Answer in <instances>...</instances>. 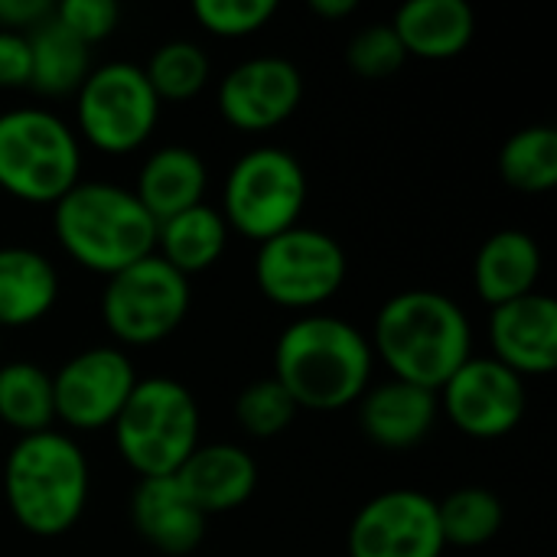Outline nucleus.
I'll return each mask as SVG.
<instances>
[{"instance_id": "nucleus-6", "label": "nucleus", "mask_w": 557, "mask_h": 557, "mask_svg": "<svg viewBox=\"0 0 557 557\" xmlns=\"http://www.w3.org/2000/svg\"><path fill=\"white\" fill-rule=\"evenodd\" d=\"M82 176L75 131L42 108L0 114V189L39 206H55Z\"/></svg>"}, {"instance_id": "nucleus-18", "label": "nucleus", "mask_w": 557, "mask_h": 557, "mask_svg": "<svg viewBox=\"0 0 557 557\" xmlns=\"http://www.w3.org/2000/svg\"><path fill=\"white\" fill-rule=\"evenodd\" d=\"M176 483L209 519L215 512H232L255 496L258 463L238 444H199L176 470Z\"/></svg>"}, {"instance_id": "nucleus-21", "label": "nucleus", "mask_w": 557, "mask_h": 557, "mask_svg": "<svg viewBox=\"0 0 557 557\" xmlns=\"http://www.w3.org/2000/svg\"><path fill=\"white\" fill-rule=\"evenodd\" d=\"M206 183H209V170H206L202 157L193 147L170 144V147L153 150L144 160V166L137 173L134 196L160 225V222L199 206Z\"/></svg>"}, {"instance_id": "nucleus-28", "label": "nucleus", "mask_w": 557, "mask_h": 557, "mask_svg": "<svg viewBox=\"0 0 557 557\" xmlns=\"http://www.w3.org/2000/svg\"><path fill=\"white\" fill-rule=\"evenodd\" d=\"M144 75L160 101H189L209 82V55L189 39H170L153 49Z\"/></svg>"}, {"instance_id": "nucleus-13", "label": "nucleus", "mask_w": 557, "mask_h": 557, "mask_svg": "<svg viewBox=\"0 0 557 557\" xmlns=\"http://www.w3.org/2000/svg\"><path fill=\"white\" fill-rule=\"evenodd\" d=\"M437 503L418 490H388L369 499L349 525V557H441Z\"/></svg>"}, {"instance_id": "nucleus-2", "label": "nucleus", "mask_w": 557, "mask_h": 557, "mask_svg": "<svg viewBox=\"0 0 557 557\" xmlns=\"http://www.w3.org/2000/svg\"><path fill=\"white\" fill-rule=\"evenodd\" d=\"M470 320L441 290H401L382 304L372 333V352L388 366L392 379L441 392L447 379L473 356Z\"/></svg>"}, {"instance_id": "nucleus-35", "label": "nucleus", "mask_w": 557, "mask_h": 557, "mask_svg": "<svg viewBox=\"0 0 557 557\" xmlns=\"http://www.w3.org/2000/svg\"><path fill=\"white\" fill-rule=\"evenodd\" d=\"M310 10L326 20H339V16L356 13V0H310Z\"/></svg>"}, {"instance_id": "nucleus-9", "label": "nucleus", "mask_w": 557, "mask_h": 557, "mask_svg": "<svg viewBox=\"0 0 557 557\" xmlns=\"http://www.w3.org/2000/svg\"><path fill=\"white\" fill-rule=\"evenodd\" d=\"M189 300V277L173 271L160 255H147L108 277L101 320L124 346H157L186 320Z\"/></svg>"}, {"instance_id": "nucleus-33", "label": "nucleus", "mask_w": 557, "mask_h": 557, "mask_svg": "<svg viewBox=\"0 0 557 557\" xmlns=\"http://www.w3.org/2000/svg\"><path fill=\"white\" fill-rule=\"evenodd\" d=\"M0 88H29V39H26V33L0 29Z\"/></svg>"}, {"instance_id": "nucleus-4", "label": "nucleus", "mask_w": 557, "mask_h": 557, "mask_svg": "<svg viewBox=\"0 0 557 557\" xmlns=\"http://www.w3.org/2000/svg\"><path fill=\"white\" fill-rule=\"evenodd\" d=\"M3 496L10 516L29 535H65L88 503V460L82 447L59 431L20 437L3 467Z\"/></svg>"}, {"instance_id": "nucleus-8", "label": "nucleus", "mask_w": 557, "mask_h": 557, "mask_svg": "<svg viewBox=\"0 0 557 557\" xmlns=\"http://www.w3.org/2000/svg\"><path fill=\"white\" fill-rule=\"evenodd\" d=\"M349 261L343 245L307 225H294L258 245L255 284L258 290L287 310H313L339 294Z\"/></svg>"}, {"instance_id": "nucleus-17", "label": "nucleus", "mask_w": 557, "mask_h": 557, "mask_svg": "<svg viewBox=\"0 0 557 557\" xmlns=\"http://www.w3.org/2000/svg\"><path fill=\"white\" fill-rule=\"evenodd\" d=\"M131 522L137 535L160 555H193L206 539V516L183 493L176 476L140 480L131 496Z\"/></svg>"}, {"instance_id": "nucleus-14", "label": "nucleus", "mask_w": 557, "mask_h": 557, "mask_svg": "<svg viewBox=\"0 0 557 557\" xmlns=\"http://www.w3.org/2000/svg\"><path fill=\"white\" fill-rule=\"evenodd\" d=\"M304 98V75L284 55H258L235 65L219 85V111L238 131L284 124Z\"/></svg>"}, {"instance_id": "nucleus-1", "label": "nucleus", "mask_w": 557, "mask_h": 557, "mask_svg": "<svg viewBox=\"0 0 557 557\" xmlns=\"http://www.w3.org/2000/svg\"><path fill=\"white\" fill-rule=\"evenodd\" d=\"M372 366V343L352 323L326 313L297 317L274 349V379L297 411H339L359 401L369 392Z\"/></svg>"}, {"instance_id": "nucleus-11", "label": "nucleus", "mask_w": 557, "mask_h": 557, "mask_svg": "<svg viewBox=\"0 0 557 557\" xmlns=\"http://www.w3.org/2000/svg\"><path fill=\"white\" fill-rule=\"evenodd\" d=\"M437 401L463 434L480 441L506 437L529 408L525 379L493 356H470L437 392Z\"/></svg>"}, {"instance_id": "nucleus-10", "label": "nucleus", "mask_w": 557, "mask_h": 557, "mask_svg": "<svg viewBox=\"0 0 557 557\" xmlns=\"http://www.w3.org/2000/svg\"><path fill=\"white\" fill-rule=\"evenodd\" d=\"M160 98L134 62H108L88 72L75 91V121L82 137L104 153H131L153 134Z\"/></svg>"}, {"instance_id": "nucleus-32", "label": "nucleus", "mask_w": 557, "mask_h": 557, "mask_svg": "<svg viewBox=\"0 0 557 557\" xmlns=\"http://www.w3.org/2000/svg\"><path fill=\"white\" fill-rule=\"evenodd\" d=\"M52 16L85 46H95L117 29L121 7L114 0H62L52 7Z\"/></svg>"}, {"instance_id": "nucleus-34", "label": "nucleus", "mask_w": 557, "mask_h": 557, "mask_svg": "<svg viewBox=\"0 0 557 557\" xmlns=\"http://www.w3.org/2000/svg\"><path fill=\"white\" fill-rule=\"evenodd\" d=\"M52 13L49 0H0V29L29 33Z\"/></svg>"}, {"instance_id": "nucleus-31", "label": "nucleus", "mask_w": 557, "mask_h": 557, "mask_svg": "<svg viewBox=\"0 0 557 557\" xmlns=\"http://www.w3.org/2000/svg\"><path fill=\"white\" fill-rule=\"evenodd\" d=\"M274 13H277L274 0H196L193 3V16L199 20V26L225 39L258 33L261 26H268Z\"/></svg>"}, {"instance_id": "nucleus-30", "label": "nucleus", "mask_w": 557, "mask_h": 557, "mask_svg": "<svg viewBox=\"0 0 557 557\" xmlns=\"http://www.w3.org/2000/svg\"><path fill=\"white\" fill-rule=\"evenodd\" d=\"M346 62L356 75L379 82V78H392L408 62V52H405L401 39L395 36L392 23H375V26L359 29L349 39Z\"/></svg>"}, {"instance_id": "nucleus-3", "label": "nucleus", "mask_w": 557, "mask_h": 557, "mask_svg": "<svg viewBox=\"0 0 557 557\" xmlns=\"http://www.w3.org/2000/svg\"><path fill=\"white\" fill-rule=\"evenodd\" d=\"M52 228L75 264L104 277L137 264L157 248V222L134 189L101 180H78L52 206Z\"/></svg>"}, {"instance_id": "nucleus-25", "label": "nucleus", "mask_w": 557, "mask_h": 557, "mask_svg": "<svg viewBox=\"0 0 557 557\" xmlns=\"http://www.w3.org/2000/svg\"><path fill=\"white\" fill-rule=\"evenodd\" d=\"M0 421L13 428L20 437L52 431V375L42 372L36 362L23 359L0 366Z\"/></svg>"}, {"instance_id": "nucleus-22", "label": "nucleus", "mask_w": 557, "mask_h": 557, "mask_svg": "<svg viewBox=\"0 0 557 557\" xmlns=\"http://www.w3.org/2000/svg\"><path fill=\"white\" fill-rule=\"evenodd\" d=\"M59 300L52 261L33 248H0V326L39 323Z\"/></svg>"}, {"instance_id": "nucleus-29", "label": "nucleus", "mask_w": 557, "mask_h": 557, "mask_svg": "<svg viewBox=\"0 0 557 557\" xmlns=\"http://www.w3.org/2000/svg\"><path fill=\"white\" fill-rule=\"evenodd\" d=\"M235 418L238 428L258 441L264 437H277L281 431H287L297 418V405L290 401V395L277 385V379H258L251 382L238 398H235Z\"/></svg>"}, {"instance_id": "nucleus-7", "label": "nucleus", "mask_w": 557, "mask_h": 557, "mask_svg": "<svg viewBox=\"0 0 557 557\" xmlns=\"http://www.w3.org/2000/svg\"><path fill=\"white\" fill-rule=\"evenodd\" d=\"M307 202V173L300 160L284 147H255L242 153L222 193V219L228 232L251 242H268L294 225Z\"/></svg>"}, {"instance_id": "nucleus-16", "label": "nucleus", "mask_w": 557, "mask_h": 557, "mask_svg": "<svg viewBox=\"0 0 557 557\" xmlns=\"http://www.w3.org/2000/svg\"><path fill=\"white\" fill-rule=\"evenodd\" d=\"M359 401H362L359 408L362 434L382 450H411L424 444L441 414L437 392L398 379H388L375 388L369 385V392Z\"/></svg>"}, {"instance_id": "nucleus-27", "label": "nucleus", "mask_w": 557, "mask_h": 557, "mask_svg": "<svg viewBox=\"0 0 557 557\" xmlns=\"http://www.w3.org/2000/svg\"><path fill=\"white\" fill-rule=\"evenodd\" d=\"M437 522H441L444 545L480 548L499 535V529L506 522V509L493 490L463 486L437 503Z\"/></svg>"}, {"instance_id": "nucleus-24", "label": "nucleus", "mask_w": 557, "mask_h": 557, "mask_svg": "<svg viewBox=\"0 0 557 557\" xmlns=\"http://www.w3.org/2000/svg\"><path fill=\"white\" fill-rule=\"evenodd\" d=\"M29 39V88L39 95H72L91 72V46L72 36L52 13L26 33Z\"/></svg>"}, {"instance_id": "nucleus-26", "label": "nucleus", "mask_w": 557, "mask_h": 557, "mask_svg": "<svg viewBox=\"0 0 557 557\" xmlns=\"http://www.w3.org/2000/svg\"><path fill=\"white\" fill-rule=\"evenodd\" d=\"M499 173L519 193H552L557 186V131L552 124H529L516 131L499 150Z\"/></svg>"}, {"instance_id": "nucleus-20", "label": "nucleus", "mask_w": 557, "mask_h": 557, "mask_svg": "<svg viewBox=\"0 0 557 557\" xmlns=\"http://www.w3.org/2000/svg\"><path fill=\"white\" fill-rule=\"evenodd\" d=\"M539 277H542V248L522 228H503L490 235L476 251L473 284L490 307H503L535 294Z\"/></svg>"}, {"instance_id": "nucleus-19", "label": "nucleus", "mask_w": 557, "mask_h": 557, "mask_svg": "<svg viewBox=\"0 0 557 557\" xmlns=\"http://www.w3.org/2000/svg\"><path fill=\"white\" fill-rule=\"evenodd\" d=\"M405 52L428 62L460 55L476 33V16L467 0H408L392 20Z\"/></svg>"}, {"instance_id": "nucleus-23", "label": "nucleus", "mask_w": 557, "mask_h": 557, "mask_svg": "<svg viewBox=\"0 0 557 557\" xmlns=\"http://www.w3.org/2000/svg\"><path fill=\"white\" fill-rule=\"evenodd\" d=\"M225 245H228V225L222 212L199 202L157 225L153 255H160L173 271L189 277V274L209 271L222 258Z\"/></svg>"}, {"instance_id": "nucleus-15", "label": "nucleus", "mask_w": 557, "mask_h": 557, "mask_svg": "<svg viewBox=\"0 0 557 557\" xmlns=\"http://www.w3.org/2000/svg\"><path fill=\"white\" fill-rule=\"evenodd\" d=\"M493 359L525 375H552L557 369V304L548 294H529L490 313Z\"/></svg>"}, {"instance_id": "nucleus-12", "label": "nucleus", "mask_w": 557, "mask_h": 557, "mask_svg": "<svg viewBox=\"0 0 557 557\" xmlns=\"http://www.w3.org/2000/svg\"><path fill=\"white\" fill-rule=\"evenodd\" d=\"M137 385L131 359L114 346H95L72 356L52 375L55 418L75 431L111 428Z\"/></svg>"}, {"instance_id": "nucleus-5", "label": "nucleus", "mask_w": 557, "mask_h": 557, "mask_svg": "<svg viewBox=\"0 0 557 557\" xmlns=\"http://www.w3.org/2000/svg\"><path fill=\"white\" fill-rule=\"evenodd\" d=\"M111 428L117 454L140 480L176 476L199 447V405L176 379H137Z\"/></svg>"}]
</instances>
